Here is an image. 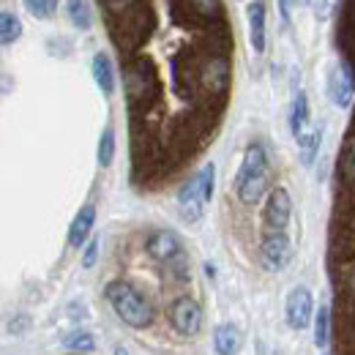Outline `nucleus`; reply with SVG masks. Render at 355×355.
Segmentation results:
<instances>
[{"instance_id": "obj_16", "label": "nucleus", "mask_w": 355, "mask_h": 355, "mask_svg": "<svg viewBox=\"0 0 355 355\" xmlns=\"http://www.w3.org/2000/svg\"><path fill=\"white\" fill-rule=\"evenodd\" d=\"M331 331H334L331 306H320L317 317H314V345H317V347H325V345L331 342Z\"/></svg>"}, {"instance_id": "obj_21", "label": "nucleus", "mask_w": 355, "mask_h": 355, "mask_svg": "<svg viewBox=\"0 0 355 355\" xmlns=\"http://www.w3.org/2000/svg\"><path fill=\"white\" fill-rule=\"evenodd\" d=\"M63 345H66L69 350H80V353H93V350H96V339L90 336L88 331H74V334H69V336L63 339Z\"/></svg>"}, {"instance_id": "obj_4", "label": "nucleus", "mask_w": 355, "mask_h": 355, "mask_svg": "<svg viewBox=\"0 0 355 355\" xmlns=\"http://www.w3.org/2000/svg\"><path fill=\"white\" fill-rule=\"evenodd\" d=\"M164 320H167V325L175 331L178 336L191 339V336H197L200 328H202V309H200V304H197L191 295H180V298H175V301L170 304Z\"/></svg>"}, {"instance_id": "obj_7", "label": "nucleus", "mask_w": 355, "mask_h": 355, "mask_svg": "<svg viewBox=\"0 0 355 355\" xmlns=\"http://www.w3.org/2000/svg\"><path fill=\"white\" fill-rule=\"evenodd\" d=\"M290 214H293V200L287 194V189L276 186L268 191L266 211H263V224L266 232H284L290 224Z\"/></svg>"}, {"instance_id": "obj_11", "label": "nucleus", "mask_w": 355, "mask_h": 355, "mask_svg": "<svg viewBox=\"0 0 355 355\" xmlns=\"http://www.w3.org/2000/svg\"><path fill=\"white\" fill-rule=\"evenodd\" d=\"M246 19H249V42L254 52H266V3L263 0L249 3Z\"/></svg>"}, {"instance_id": "obj_14", "label": "nucleus", "mask_w": 355, "mask_h": 355, "mask_svg": "<svg viewBox=\"0 0 355 355\" xmlns=\"http://www.w3.org/2000/svg\"><path fill=\"white\" fill-rule=\"evenodd\" d=\"M214 347H216V353L219 355L238 353V347H241V334H238V328L230 325V322L219 325V328L214 331Z\"/></svg>"}, {"instance_id": "obj_18", "label": "nucleus", "mask_w": 355, "mask_h": 355, "mask_svg": "<svg viewBox=\"0 0 355 355\" xmlns=\"http://www.w3.org/2000/svg\"><path fill=\"white\" fill-rule=\"evenodd\" d=\"M66 11H69V19H71L74 28L88 31L90 22H93V19H90L88 0H69V3H66Z\"/></svg>"}, {"instance_id": "obj_1", "label": "nucleus", "mask_w": 355, "mask_h": 355, "mask_svg": "<svg viewBox=\"0 0 355 355\" xmlns=\"http://www.w3.org/2000/svg\"><path fill=\"white\" fill-rule=\"evenodd\" d=\"M328 276L334 290V355H355V112L336 162V205L328 241Z\"/></svg>"}, {"instance_id": "obj_10", "label": "nucleus", "mask_w": 355, "mask_h": 355, "mask_svg": "<svg viewBox=\"0 0 355 355\" xmlns=\"http://www.w3.org/2000/svg\"><path fill=\"white\" fill-rule=\"evenodd\" d=\"M284 311H287V322H290V328H306L311 322V311H314V306H311V293L306 290V287H293L290 290V295H287V306H284Z\"/></svg>"}, {"instance_id": "obj_19", "label": "nucleus", "mask_w": 355, "mask_h": 355, "mask_svg": "<svg viewBox=\"0 0 355 355\" xmlns=\"http://www.w3.org/2000/svg\"><path fill=\"white\" fill-rule=\"evenodd\" d=\"M19 36H22V22L11 11H3V17H0V42L8 46L14 44Z\"/></svg>"}, {"instance_id": "obj_20", "label": "nucleus", "mask_w": 355, "mask_h": 355, "mask_svg": "<svg viewBox=\"0 0 355 355\" xmlns=\"http://www.w3.org/2000/svg\"><path fill=\"white\" fill-rule=\"evenodd\" d=\"M115 159V132L107 126L101 132V139H98V164L101 167H110Z\"/></svg>"}, {"instance_id": "obj_17", "label": "nucleus", "mask_w": 355, "mask_h": 355, "mask_svg": "<svg viewBox=\"0 0 355 355\" xmlns=\"http://www.w3.org/2000/svg\"><path fill=\"white\" fill-rule=\"evenodd\" d=\"M320 139H322V129H311V132H304L298 137V148H301V162L309 167L320 150Z\"/></svg>"}, {"instance_id": "obj_5", "label": "nucleus", "mask_w": 355, "mask_h": 355, "mask_svg": "<svg viewBox=\"0 0 355 355\" xmlns=\"http://www.w3.org/2000/svg\"><path fill=\"white\" fill-rule=\"evenodd\" d=\"M145 252L150 260L162 263V266H170L175 260H183L186 252H183V243L175 232L170 230H153L148 238H145Z\"/></svg>"}, {"instance_id": "obj_25", "label": "nucleus", "mask_w": 355, "mask_h": 355, "mask_svg": "<svg viewBox=\"0 0 355 355\" xmlns=\"http://www.w3.org/2000/svg\"><path fill=\"white\" fill-rule=\"evenodd\" d=\"M293 3H298V6H309L311 0H293Z\"/></svg>"}, {"instance_id": "obj_13", "label": "nucleus", "mask_w": 355, "mask_h": 355, "mask_svg": "<svg viewBox=\"0 0 355 355\" xmlns=\"http://www.w3.org/2000/svg\"><path fill=\"white\" fill-rule=\"evenodd\" d=\"M93 80H96V85L101 88L104 96H112V93H115V71H112V60H110L104 52H96V55H93Z\"/></svg>"}, {"instance_id": "obj_23", "label": "nucleus", "mask_w": 355, "mask_h": 355, "mask_svg": "<svg viewBox=\"0 0 355 355\" xmlns=\"http://www.w3.org/2000/svg\"><path fill=\"white\" fill-rule=\"evenodd\" d=\"M98 238H93L88 246H85V254H83V268H93L96 266V260H98Z\"/></svg>"}, {"instance_id": "obj_15", "label": "nucleus", "mask_w": 355, "mask_h": 355, "mask_svg": "<svg viewBox=\"0 0 355 355\" xmlns=\"http://www.w3.org/2000/svg\"><path fill=\"white\" fill-rule=\"evenodd\" d=\"M306 123H309V101H306V93H298L295 104H293V112H290V129L295 137H301Z\"/></svg>"}, {"instance_id": "obj_9", "label": "nucleus", "mask_w": 355, "mask_h": 355, "mask_svg": "<svg viewBox=\"0 0 355 355\" xmlns=\"http://www.w3.org/2000/svg\"><path fill=\"white\" fill-rule=\"evenodd\" d=\"M328 96H331V101H334L336 107H347V104L353 101L355 71L350 69L347 60H342V63L331 71V77H328Z\"/></svg>"}, {"instance_id": "obj_2", "label": "nucleus", "mask_w": 355, "mask_h": 355, "mask_svg": "<svg viewBox=\"0 0 355 355\" xmlns=\"http://www.w3.org/2000/svg\"><path fill=\"white\" fill-rule=\"evenodd\" d=\"M104 298L112 306V311L118 314V320L123 325L134 328V331H145L156 320L153 304L145 298V293L134 282H129V279H112V282H107Z\"/></svg>"}, {"instance_id": "obj_22", "label": "nucleus", "mask_w": 355, "mask_h": 355, "mask_svg": "<svg viewBox=\"0 0 355 355\" xmlns=\"http://www.w3.org/2000/svg\"><path fill=\"white\" fill-rule=\"evenodd\" d=\"M22 3L36 19H49L55 14V8H58V0H22Z\"/></svg>"}, {"instance_id": "obj_8", "label": "nucleus", "mask_w": 355, "mask_h": 355, "mask_svg": "<svg viewBox=\"0 0 355 355\" xmlns=\"http://www.w3.org/2000/svg\"><path fill=\"white\" fill-rule=\"evenodd\" d=\"M232 186H235V194H238L241 205H257L266 197V191H270V164L252 173V175L235 178Z\"/></svg>"}, {"instance_id": "obj_12", "label": "nucleus", "mask_w": 355, "mask_h": 355, "mask_svg": "<svg viewBox=\"0 0 355 355\" xmlns=\"http://www.w3.org/2000/svg\"><path fill=\"white\" fill-rule=\"evenodd\" d=\"M93 222H96V205L88 202V205L80 208V214L74 216V222L69 227V246L80 249V246L88 241L90 230H93Z\"/></svg>"}, {"instance_id": "obj_6", "label": "nucleus", "mask_w": 355, "mask_h": 355, "mask_svg": "<svg viewBox=\"0 0 355 355\" xmlns=\"http://www.w3.org/2000/svg\"><path fill=\"white\" fill-rule=\"evenodd\" d=\"M293 260V243L287 232H266L260 241V263L266 270L276 273Z\"/></svg>"}, {"instance_id": "obj_24", "label": "nucleus", "mask_w": 355, "mask_h": 355, "mask_svg": "<svg viewBox=\"0 0 355 355\" xmlns=\"http://www.w3.org/2000/svg\"><path fill=\"white\" fill-rule=\"evenodd\" d=\"M279 11H282V19L290 22V0H279Z\"/></svg>"}, {"instance_id": "obj_3", "label": "nucleus", "mask_w": 355, "mask_h": 355, "mask_svg": "<svg viewBox=\"0 0 355 355\" xmlns=\"http://www.w3.org/2000/svg\"><path fill=\"white\" fill-rule=\"evenodd\" d=\"M214 183H216V167L211 162L191 180H186L180 186V191H178V211H180L183 222L194 224L202 216L205 202H211V197H214Z\"/></svg>"}]
</instances>
